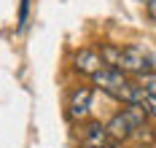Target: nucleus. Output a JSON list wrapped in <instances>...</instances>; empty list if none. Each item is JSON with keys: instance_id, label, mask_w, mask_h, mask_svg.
I'll return each instance as SVG.
<instances>
[{"instance_id": "obj_2", "label": "nucleus", "mask_w": 156, "mask_h": 148, "mask_svg": "<svg viewBox=\"0 0 156 148\" xmlns=\"http://www.w3.org/2000/svg\"><path fill=\"white\" fill-rule=\"evenodd\" d=\"M92 83L100 86L108 97L119 100V102H137L143 94L140 83H135L126 73H121L119 67H102L100 73L92 76Z\"/></svg>"}, {"instance_id": "obj_4", "label": "nucleus", "mask_w": 156, "mask_h": 148, "mask_svg": "<svg viewBox=\"0 0 156 148\" xmlns=\"http://www.w3.org/2000/svg\"><path fill=\"white\" fill-rule=\"evenodd\" d=\"M92 97H94V92L89 86L73 89V92L67 94V116H70L73 121H83V118L89 116V111H92Z\"/></svg>"}, {"instance_id": "obj_5", "label": "nucleus", "mask_w": 156, "mask_h": 148, "mask_svg": "<svg viewBox=\"0 0 156 148\" xmlns=\"http://www.w3.org/2000/svg\"><path fill=\"white\" fill-rule=\"evenodd\" d=\"M102 67H105V62H102V57H100L97 49H78L73 54V70L81 73V76H89L92 78L94 73H100Z\"/></svg>"}, {"instance_id": "obj_9", "label": "nucleus", "mask_w": 156, "mask_h": 148, "mask_svg": "<svg viewBox=\"0 0 156 148\" xmlns=\"http://www.w3.org/2000/svg\"><path fill=\"white\" fill-rule=\"evenodd\" d=\"M27 8H30V0H22V5H19V27H24V22H27Z\"/></svg>"}, {"instance_id": "obj_7", "label": "nucleus", "mask_w": 156, "mask_h": 148, "mask_svg": "<svg viewBox=\"0 0 156 148\" xmlns=\"http://www.w3.org/2000/svg\"><path fill=\"white\" fill-rule=\"evenodd\" d=\"M137 105H140V108H143L148 116H154V118H156V94H148V92H143L140 100H137Z\"/></svg>"}, {"instance_id": "obj_3", "label": "nucleus", "mask_w": 156, "mask_h": 148, "mask_svg": "<svg viewBox=\"0 0 156 148\" xmlns=\"http://www.w3.org/2000/svg\"><path fill=\"white\" fill-rule=\"evenodd\" d=\"M145 118H148V113L143 111L137 102H124V108H121L119 113L110 116V121L105 124V129H108L110 140L124 143V140H129V137L145 124Z\"/></svg>"}, {"instance_id": "obj_8", "label": "nucleus", "mask_w": 156, "mask_h": 148, "mask_svg": "<svg viewBox=\"0 0 156 148\" xmlns=\"http://www.w3.org/2000/svg\"><path fill=\"white\" fill-rule=\"evenodd\" d=\"M140 89L143 92H148V94H156V70L154 73H145V76H140Z\"/></svg>"}, {"instance_id": "obj_6", "label": "nucleus", "mask_w": 156, "mask_h": 148, "mask_svg": "<svg viewBox=\"0 0 156 148\" xmlns=\"http://www.w3.org/2000/svg\"><path fill=\"white\" fill-rule=\"evenodd\" d=\"M83 140H81V146L86 148H110L116 140H110L108 129H105V124H100V121H92V124H86L83 127Z\"/></svg>"}, {"instance_id": "obj_1", "label": "nucleus", "mask_w": 156, "mask_h": 148, "mask_svg": "<svg viewBox=\"0 0 156 148\" xmlns=\"http://www.w3.org/2000/svg\"><path fill=\"white\" fill-rule=\"evenodd\" d=\"M100 57L105 67H119L126 76H145V73H154L156 70V59L151 57V51L143 49V46H113V43H105L100 46Z\"/></svg>"}, {"instance_id": "obj_10", "label": "nucleus", "mask_w": 156, "mask_h": 148, "mask_svg": "<svg viewBox=\"0 0 156 148\" xmlns=\"http://www.w3.org/2000/svg\"><path fill=\"white\" fill-rule=\"evenodd\" d=\"M145 11H148V16L156 22V0H148V5H145Z\"/></svg>"}, {"instance_id": "obj_11", "label": "nucleus", "mask_w": 156, "mask_h": 148, "mask_svg": "<svg viewBox=\"0 0 156 148\" xmlns=\"http://www.w3.org/2000/svg\"><path fill=\"white\" fill-rule=\"evenodd\" d=\"M154 143H156V129H154Z\"/></svg>"}]
</instances>
